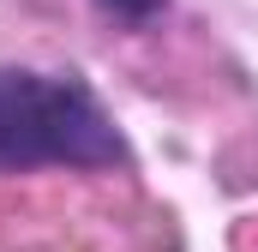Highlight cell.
<instances>
[{
	"label": "cell",
	"mask_w": 258,
	"mask_h": 252,
	"mask_svg": "<svg viewBox=\"0 0 258 252\" xmlns=\"http://www.w3.org/2000/svg\"><path fill=\"white\" fill-rule=\"evenodd\" d=\"M108 168L120 162V138L96 96L72 78L42 72H0V174L18 168Z\"/></svg>",
	"instance_id": "6da1fadb"
},
{
	"label": "cell",
	"mask_w": 258,
	"mask_h": 252,
	"mask_svg": "<svg viewBox=\"0 0 258 252\" xmlns=\"http://www.w3.org/2000/svg\"><path fill=\"white\" fill-rule=\"evenodd\" d=\"M102 6H114V12H126V18H150V12H162V0H102Z\"/></svg>",
	"instance_id": "7a4b0ae2"
}]
</instances>
